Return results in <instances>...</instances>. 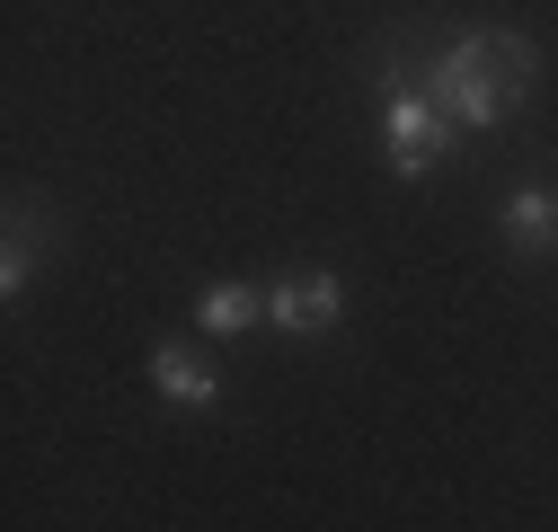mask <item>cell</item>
<instances>
[{
    "label": "cell",
    "instance_id": "obj_5",
    "mask_svg": "<svg viewBox=\"0 0 558 532\" xmlns=\"http://www.w3.org/2000/svg\"><path fill=\"white\" fill-rule=\"evenodd\" d=\"M478 45H487V72H497V89L523 107V98H532V81H541V45H532L523 27H487Z\"/></svg>",
    "mask_w": 558,
    "mask_h": 532
},
{
    "label": "cell",
    "instance_id": "obj_3",
    "mask_svg": "<svg viewBox=\"0 0 558 532\" xmlns=\"http://www.w3.org/2000/svg\"><path fill=\"white\" fill-rule=\"evenodd\" d=\"M337 311H345V285L337 276H284L266 319L284 328V338H311V328H337Z\"/></svg>",
    "mask_w": 558,
    "mask_h": 532
},
{
    "label": "cell",
    "instance_id": "obj_1",
    "mask_svg": "<svg viewBox=\"0 0 558 532\" xmlns=\"http://www.w3.org/2000/svg\"><path fill=\"white\" fill-rule=\"evenodd\" d=\"M416 89H426V98L452 116V133H461V124H506V116H514V98L497 89V72H487V45H478V36H452V45L426 62V81H416Z\"/></svg>",
    "mask_w": 558,
    "mask_h": 532
},
{
    "label": "cell",
    "instance_id": "obj_2",
    "mask_svg": "<svg viewBox=\"0 0 558 532\" xmlns=\"http://www.w3.org/2000/svg\"><path fill=\"white\" fill-rule=\"evenodd\" d=\"M381 124H390V169L399 178H426L435 160H444V143H452V116L426 98V89H390V107H381Z\"/></svg>",
    "mask_w": 558,
    "mask_h": 532
},
{
    "label": "cell",
    "instance_id": "obj_6",
    "mask_svg": "<svg viewBox=\"0 0 558 532\" xmlns=\"http://www.w3.org/2000/svg\"><path fill=\"white\" fill-rule=\"evenodd\" d=\"M266 311H275V293H266V285H214V293H204V311H195V319L214 328V338H240V328H257Z\"/></svg>",
    "mask_w": 558,
    "mask_h": 532
},
{
    "label": "cell",
    "instance_id": "obj_4",
    "mask_svg": "<svg viewBox=\"0 0 558 532\" xmlns=\"http://www.w3.org/2000/svg\"><path fill=\"white\" fill-rule=\"evenodd\" d=\"M506 249H523V257L558 249V186H514L506 195Z\"/></svg>",
    "mask_w": 558,
    "mask_h": 532
},
{
    "label": "cell",
    "instance_id": "obj_7",
    "mask_svg": "<svg viewBox=\"0 0 558 532\" xmlns=\"http://www.w3.org/2000/svg\"><path fill=\"white\" fill-rule=\"evenodd\" d=\"M151 382H160V390L178 399V409H214V399H222V382L204 373V364H195L186 347H160V355H151Z\"/></svg>",
    "mask_w": 558,
    "mask_h": 532
},
{
    "label": "cell",
    "instance_id": "obj_8",
    "mask_svg": "<svg viewBox=\"0 0 558 532\" xmlns=\"http://www.w3.org/2000/svg\"><path fill=\"white\" fill-rule=\"evenodd\" d=\"M36 266V214H10V249H0V293H27Z\"/></svg>",
    "mask_w": 558,
    "mask_h": 532
}]
</instances>
